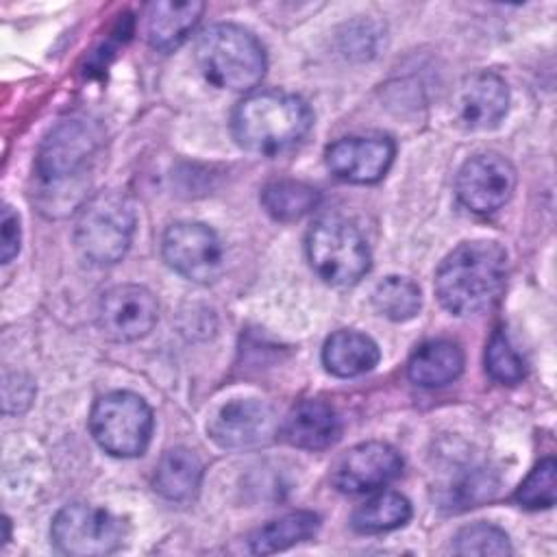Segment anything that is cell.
<instances>
[{"label": "cell", "mask_w": 557, "mask_h": 557, "mask_svg": "<svg viewBox=\"0 0 557 557\" xmlns=\"http://www.w3.org/2000/svg\"><path fill=\"white\" fill-rule=\"evenodd\" d=\"M507 278V250L492 239L459 244L435 272L440 305L459 318L485 311L496 302Z\"/></svg>", "instance_id": "1"}, {"label": "cell", "mask_w": 557, "mask_h": 557, "mask_svg": "<svg viewBox=\"0 0 557 557\" xmlns=\"http://www.w3.org/2000/svg\"><path fill=\"white\" fill-rule=\"evenodd\" d=\"M309 104L287 91H257L244 98L231 120L235 141L257 154H276L298 144L311 128Z\"/></svg>", "instance_id": "2"}, {"label": "cell", "mask_w": 557, "mask_h": 557, "mask_svg": "<svg viewBox=\"0 0 557 557\" xmlns=\"http://www.w3.org/2000/svg\"><path fill=\"white\" fill-rule=\"evenodd\" d=\"M196 61L209 83L231 91H250L265 76L268 59L261 41L244 26L220 22L202 30Z\"/></svg>", "instance_id": "3"}, {"label": "cell", "mask_w": 557, "mask_h": 557, "mask_svg": "<svg viewBox=\"0 0 557 557\" xmlns=\"http://www.w3.org/2000/svg\"><path fill=\"white\" fill-rule=\"evenodd\" d=\"M137 215L131 198L117 189H104L85 200L74 242L81 257L94 265H113L131 248Z\"/></svg>", "instance_id": "4"}, {"label": "cell", "mask_w": 557, "mask_h": 557, "mask_svg": "<svg viewBox=\"0 0 557 557\" xmlns=\"http://www.w3.org/2000/svg\"><path fill=\"white\" fill-rule=\"evenodd\" d=\"M311 270L333 287L359 283L372 265V255L361 231L342 215L318 218L305 237Z\"/></svg>", "instance_id": "5"}, {"label": "cell", "mask_w": 557, "mask_h": 557, "mask_svg": "<svg viewBox=\"0 0 557 557\" xmlns=\"http://www.w3.org/2000/svg\"><path fill=\"white\" fill-rule=\"evenodd\" d=\"M100 128L87 120H63L41 139L35 154V174L46 191L81 189L100 150Z\"/></svg>", "instance_id": "6"}, {"label": "cell", "mask_w": 557, "mask_h": 557, "mask_svg": "<svg viewBox=\"0 0 557 557\" xmlns=\"http://www.w3.org/2000/svg\"><path fill=\"white\" fill-rule=\"evenodd\" d=\"M154 429L150 405L133 392L117 389L100 396L89 411V431L96 444L113 457L146 453Z\"/></svg>", "instance_id": "7"}, {"label": "cell", "mask_w": 557, "mask_h": 557, "mask_svg": "<svg viewBox=\"0 0 557 557\" xmlns=\"http://www.w3.org/2000/svg\"><path fill=\"white\" fill-rule=\"evenodd\" d=\"M52 544L72 557H100L122 544V520L104 507L70 503L57 511L50 527Z\"/></svg>", "instance_id": "8"}, {"label": "cell", "mask_w": 557, "mask_h": 557, "mask_svg": "<svg viewBox=\"0 0 557 557\" xmlns=\"http://www.w3.org/2000/svg\"><path fill=\"white\" fill-rule=\"evenodd\" d=\"M165 263L194 283H213L224 268V248L218 233L202 222H174L161 237Z\"/></svg>", "instance_id": "9"}, {"label": "cell", "mask_w": 557, "mask_h": 557, "mask_svg": "<svg viewBox=\"0 0 557 557\" xmlns=\"http://www.w3.org/2000/svg\"><path fill=\"white\" fill-rule=\"evenodd\" d=\"M516 189V170L513 165L496 154L483 152L470 157L455 181L457 198L463 207L474 213H494L509 202Z\"/></svg>", "instance_id": "10"}, {"label": "cell", "mask_w": 557, "mask_h": 557, "mask_svg": "<svg viewBox=\"0 0 557 557\" xmlns=\"http://www.w3.org/2000/svg\"><path fill=\"white\" fill-rule=\"evenodd\" d=\"M159 318L154 294L135 283L107 289L98 302V326L113 342H135L146 337Z\"/></svg>", "instance_id": "11"}, {"label": "cell", "mask_w": 557, "mask_h": 557, "mask_svg": "<svg viewBox=\"0 0 557 557\" xmlns=\"http://www.w3.org/2000/svg\"><path fill=\"white\" fill-rule=\"evenodd\" d=\"M403 470L400 453L385 442L348 448L331 470V483L344 494H363L392 483Z\"/></svg>", "instance_id": "12"}, {"label": "cell", "mask_w": 557, "mask_h": 557, "mask_svg": "<svg viewBox=\"0 0 557 557\" xmlns=\"http://www.w3.org/2000/svg\"><path fill=\"white\" fill-rule=\"evenodd\" d=\"M278 426L268 403L257 398H235L224 403L207 424L209 437L228 450L268 444Z\"/></svg>", "instance_id": "13"}, {"label": "cell", "mask_w": 557, "mask_h": 557, "mask_svg": "<svg viewBox=\"0 0 557 557\" xmlns=\"http://www.w3.org/2000/svg\"><path fill=\"white\" fill-rule=\"evenodd\" d=\"M396 154V146L389 137L383 135H357L342 137L333 141L324 161L333 176L355 185H372L379 183Z\"/></svg>", "instance_id": "14"}, {"label": "cell", "mask_w": 557, "mask_h": 557, "mask_svg": "<svg viewBox=\"0 0 557 557\" xmlns=\"http://www.w3.org/2000/svg\"><path fill=\"white\" fill-rule=\"evenodd\" d=\"M509 111V87L503 76L479 70L463 78L457 94V113L470 131L496 128Z\"/></svg>", "instance_id": "15"}, {"label": "cell", "mask_w": 557, "mask_h": 557, "mask_svg": "<svg viewBox=\"0 0 557 557\" xmlns=\"http://www.w3.org/2000/svg\"><path fill=\"white\" fill-rule=\"evenodd\" d=\"M276 435L294 448L324 450L342 437V420L324 400H300L283 418Z\"/></svg>", "instance_id": "16"}, {"label": "cell", "mask_w": 557, "mask_h": 557, "mask_svg": "<svg viewBox=\"0 0 557 557\" xmlns=\"http://www.w3.org/2000/svg\"><path fill=\"white\" fill-rule=\"evenodd\" d=\"M381 359V350L376 342L359 333L355 329H342L326 337L322 346V363L324 368L339 376V379H352L361 376L376 368Z\"/></svg>", "instance_id": "17"}, {"label": "cell", "mask_w": 557, "mask_h": 557, "mask_svg": "<svg viewBox=\"0 0 557 557\" xmlns=\"http://www.w3.org/2000/svg\"><path fill=\"white\" fill-rule=\"evenodd\" d=\"M205 11L202 2H152L146 13V39L159 52L178 48Z\"/></svg>", "instance_id": "18"}, {"label": "cell", "mask_w": 557, "mask_h": 557, "mask_svg": "<svg viewBox=\"0 0 557 557\" xmlns=\"http://www.w3.org/2000/svg\"><path fill=\"white\" fill-rule=\"evenodd\" d=\"M463 370V352L455 342L431 339L416 348L407 363V376L420 387H444Z\"/></svg>", "instance_id": "19"}, {"label": "cell", "mask_w": 557, "mask_h": 557, "mask_svg": "<svg viewBox=\"0 0 557 557\" xmlns=\"http://www.w3.org/2000/svg\"><path fill=\"white\" fill-rule=\"evenodd\" d=\"M202 481V461L189 448H170L163 453L154 468L152 485L165 500H187L191 498Z\"/></svg>", "instance_id": "20"}, {"label": "cell", "mask_w": 557, "mask_h": 557, "mask_svg": "<svg viewBox=\"0 0 557 557\" xmlns=\"http://www.w3.org/2000/svg\"><path fill=\"white\" fill-rule=\"evenodd\" d=\"M320 529V518L313 511H292L250 533L248 546L255 555H272L307 542Z\"/></svg>", "instance_id": "21"}, {"label": "cell", "mask_w": 557, "mask_h": 557, "mask_svg": "<svg viewBox=\"0 0 557 557\" xmlns=\"http://www.w3.org/2000/svg\"><path fill=\"white\" fill-rule=\"evenodd\" d=\"M411 518V503L398 492H381L361 503L350 518L357 533H385L405 527Z\"/></svg>", "instance_id": "22"}, {"label": "cell", "mask_w": 557, "mask_h": 557, "mask_svg": "<svg viewBox=\"0 0 557 557\" xmlns=\"http://www.w3.org/2000/svg\"><path fill=\"white\" fill-rule=\"evenodd\" d=\"M263 209L278 222H294L320 205V191L300 181H272L261 189Z\"/></svg>", "instance_id": "23"}, {"label": "cell", "mask_w": 557, "mask_h": 557, "mask_svg": "<svg viewBox=\"0 0 557 557\" xmlns=\"http://www.w3.org/2000/svg\"><path fill=\"white\" fill-rule=\"evenodd\" d=\"M372 305L383 318L392 322H407L420 313L422 294L411 278L392 274L376 283L372 292Z\"/></svg>", "instance_id": "24"}, {"label": "cell", "mask_w": 557, "mask_h": 557, "mask_svg": "<svg viewBox=\"0 0 557 557\" xmlns=\"http://www.w3.org/2000/svg\"><path fill=\"white\" fill-rule=\"evenodd\" d=\"M557 494V463L553 457L542 459L518 485L513 498L524 509H548Z\"/></svg>", "instance_id": "25"}, {"label": "cell", "mask_w": 557, "mask_h": 557, "mask_svg": "<svg viewBox=\"0 0 557 557\" xmlns=\"http://www.w3.org/2000/svg\"><path fill=\"white\" fill-rule=\"evenodd\" d=\"M485 370L494 381L505 385H513L524 379V359L511 346L503 329H496L485 346Z\"/></svg>", "instance_id": "26"}, {"label": "cell", "mask_w": 557, "mask_h": 557, "mask_svg": "<svg viewBox=\"0 0 557 557\" xmlns=\"http://www.w3.org/2000/svg\"><path fill=\"white\" fill-rule=\"evenodd\" d=\"M457 555H509L511 542L507 533L490 522H474L457 531L453 537Z\"/></svg>", "instance_id": "27"}, {"label": "cell", "mask_w": 557, "mask_h": 557, "mask_svg": "<svg viewBox=\"0 0 557 557\" xmlns=\"http://www.w3.org/2000/svg\"><path fill=\"white\" fill-rule=\"evenodd\" d=\"M22 242V228H20V215L13 211V207H2V231H0V261L11 263L13 257L20 252Z\"/></svg>", "instance_id": "28"}]
</instances>
